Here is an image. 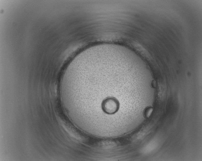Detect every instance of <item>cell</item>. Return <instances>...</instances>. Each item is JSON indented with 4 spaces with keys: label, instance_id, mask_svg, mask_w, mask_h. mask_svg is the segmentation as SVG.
<instances>
[{
    "label": "cell",
    "instance_id": "6da1fadb",
    "mask_svg": "<svg viewBox=\"0 0 202 161\" xmlns=\"http://www.w3.org/2000/svg\"><path fill=\"white\" fill-rule=\"evenodd\" d=\"M153 111V108L152 107H148L145 109L144 112V116L145 118H149L150 116Z\"/></svg>",
    "mask_w": 202,
    "mask_h": 161
}]
</instances>
